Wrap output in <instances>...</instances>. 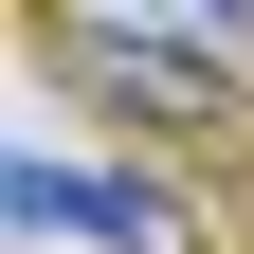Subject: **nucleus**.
<instances>
[{
    "label": "nucleus",
    "instance_id": "3",
    "mask_svg": "<svg viewBox=\"0 0 254 254\" xmlns=\"http://www.w3.org/2000/svg\"><path fill=\"white\" fill-rule=\"evenodd\" d=\"M127 18H164V37H200V55H236V73H254V0H127Z\"/></svg>",
    "mask_w": 254,
    "mask_h": 254
},
{
    "label": "nucleus",
    "instance_id": "1",
    "mask_svg": "<svg viewBox=\"0 0 254 254\" xmlns=\"http://www.w3.org/2000/svg\"><path fill=\"white\" fill-rule=\"evenodd\" d=\"M37 55H55V91H73L91 127H236V55H200V37H164V18H127V0H37Z\"/></svg>",
    "mask_w": 254,
    "mask_h": 254
},
{
    "label": "nucleus",
    "instance_id": "2",
    "mask_svg": "<svg viewBox=\"0 0 254 254\" xmlns=\"http://www.w3.org/2000/svg\"><path fill=\"white\" fill-rule=\"evenodd\" d=\"M0 218H18V236H91V254H182V200L145 164H55V145L0 164Z\"/></svg>",
    "mask_w": 254,
    "mask_h": 254
}]
</instances>
